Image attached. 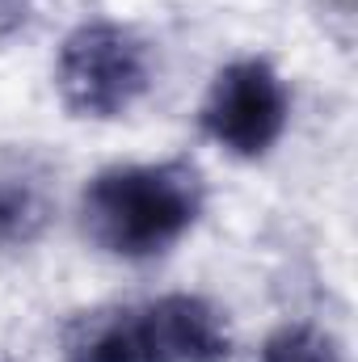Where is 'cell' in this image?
Segmentation results:
<instances>
[{
	"label": "cell",
	"instance_id": "4",
	"mask_svg": "<svg viewBox=\"0 0 358 362\" xmlns=\"http://www.w3.org/2000/svg\"><path fill=\"white\" fill-rule=\"evenodd\" d=\"M139 337L148 362H224L228 325L198 295H165L139 303Z\"/></svg>",
	"mask_w": 358,
	"mask_h": 362
},
{
	"label": "cell",
	"instance_id": "5",
	"mask_svg": "<svg viewBox=\"0 0 358 362\" xmlns=\"http://www.w3.org/2000/svg\"><path fill=\"white\" fill-rule=\"evenodd\" d=\"M68 362H148L139 337V308H93L64 329Z\"/></svg>",
	"mask_w": 358,
	"mask_h": 362
},
{
	"label": "cell",
	"instance_id": "2",
	"mask_svg": "<svg viewBox=\"0 0 358 362\" xmlns=\"http://www.w3.org/2000/svg\"><path fill=\"white\" fill-rule=\"evenodd\" d=\"M55 85L76 118H118L152 85V51L131 25L85 21L59 47Z\"/></svg>",
	"mask_w": 358,
	"mask_h": 362
},
{
	"label": "cell",
	"instance_id": "1",
	"mask_svg": "<svg viewBox=\"0 0 358 362\" xmlns=\"http://www.w3.org/2000/svg\"><path fill=\"white\" fill-rule=\"evenodd\" d=\"M202 215V177L185 160L118 165L85 185L81 228L114 257H161Z\"/></svg>",
	"mask_w": 358,
	"mask_h": 362
},
{
	"label": "cell",
	"instance_id": "7",
	"mask_svg": "<svg viewBox=\"0 0 358 362\" xmlns=\"http://www.w3.org/2000/svg\"><path fill=\"white\" fill-rule=\"evenodd\" d=\"M262 362H342V350L316 325H282L266 337Z\"/></svg>",
	"mask_w": 358,
	"mask_h": 362
},
{
	"label": "cell",
	"instance_id": "3",
	"mask_svg": "<svg viewBox=\"0 0 358 362\" xmlns=\"http://www.w3.org/2000/svg\"><path fill=\"white\" fill-rule=\"evenodd\" d=\"M287 114H291L287 85L266 59H236L219 68V76L211 81V93L202 101L207 135L245 160L266 156L278 144Z\"/></svg>",
	"mask_w": 358,
	"mask_h": 362
},
{
	"label": "cell",
	"instance_id": "8",
	"mask_svg": "<svg viewBox=\"0 0 358 362\" xmlns=\"http://www.w3.org/2000/svg\"><path fill=\"white\" fill-rule=\"evenodd\" d=\"M30 4H34V0H0V42H8V38L25 25Z\"/></svg>",
	"mask_w": 358,
	"mask_h": 362
},
{
	"label": "cell",
	"instance_id": "6",
	"mask_svg": "<svg viewBox=\"0 0 358 362\" xmlns=\"http://www.w3.org/2000/svg\"><path fill=\"white\" fill-rule=\"evenodd\" d=\"M51 219V189L34 165L0 169V249H21L38 240Z\"/></svg>",
	"mask_w": 358,
	"mask_h": 362
}]
</instances>
